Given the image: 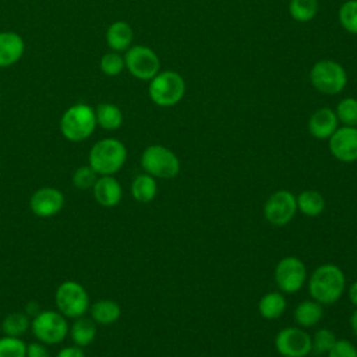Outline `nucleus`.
<instances>
[{"instance_id": "nucleus-9", "label": "nucleus", "mask_w": 357, "mask_h": 357, "mask_svg": "<svg viewBox=\"0 0 357 357\" xmlns=\"http://www.w3.org/2000/svg\"><path fill=\"white\" fill-rule=\"evenodd\" d=\"M124 64L128 73L141 81H151L160 71L159 56L145 45H134L126 50Z\"/></svg>"}, {"instance_id": "nucleus-7", "label": "nucleus", "mask_w": 357, "mask_h": 357, "mask_svg": "<svg viewBox=\"0 0 357 357\" xmlns=\"http://www.w3.org/2000/svg\"><path fill=\"white\" fill-rule=\"evenodd\" d=\"M54 301L59 312L66 318H79L89 310V294L75 280H66L56 289Z\"/></svg>"}, {"instance_id": "nucleus-4", "label": "nucleus", "mask_w": 357, "mask_h": 357, "mask_svg": "<svg viewBox=\"0 0 357 357\" xmlns=\"http://www.w3.org/2000/svg\"><path fill=\"white\" fill-rule=\"evenodd\" d=\"M185 93V81L177 71H159L148 86L151 100L160 107H172L181 102Z\"/></svg>"}, {"instance_id": "nucleus-26", "label": "nucleus", "mask_w": 357, "mask_h": 357, "mask_svg": "<svg viewBox=\"0 0 357 357\" xmlns=\"http://www.w3.org/2000/svg\"><path fill=\"white\" fill-rule=\"evenodd\" d=\"M290 17L297 22H308L318 13V0H290Z\"/></svg>"}, {"instance_id": "nucleus-35", "label": "nucleus", "mask_w": 357, "mask_h": 357, "mask_svg": "<svg viewBox=\"0 0 357 357\" xmlns=\"http://www.w3.org/2000/svg\"><path fill=\"white\" fill-rule=\"evenodd\" d=\"M26 357H50L46 344L42 342H35L26 344Z\"/></svg>"}, {"instance_id": "nucleus-12", "label": "nucleus", "mask_w": 357, "mask_h": 357, "mask_svg": "<svg viewBox=\"0 0 357 357\" xmlns=\"http://www.w3.org/2000/svg\"><path fill=\"white\" fill-rule=\"evenodd\" d=\"M275 349L282 357H305L311 354V335L300 326H287L275 336Z\"/></svg>"}, {"instance_id": "nucleus-30", "label": "nucleus", "mask_w": 357, "mask_h": 357, "mask_svg": "<svg viewBox=\"0 0 357 357\" xmlns=\"http://www.w3.org/2000/svg\"><path fill=\"white\" fill-rule=\"evenodd\" d=\"M337 120L343 126L357 127V99L356 98H344L342 99L335 109Z\"/></svg>"}, {"instance_id": "nucleus-18", "label": "nucleus", "mask_w": 357, "mask_h": 357, "mask_svg": "<svg viewBox=\"0 0 357 357\" xmlns=\"http://www.w3.org/2000/svg\"><path fill=\"white\" fill-rule=\"evenodd\" d=\"M106 43L113 52H126L132 45L134 31L126 21H114L106 29Z\"/></svg>"}, {"instance_id": "nucleus-6", "label": "nucleus", "mask_w": 357, "mask_h": 357, "mask_svg": "<svg viewBox=\"0 0 357 357\" xmlns=\"http://www.w3.org/2000/svg\"><path fill=\"white\" fill-rule=\"evenodd\" d=\"M312 86L325 95L340 93L347 84V73L335 60H319L310 70Z\"/></svg>"}, {"instance_id": "nucleus-14", "label": "nucleus", "mask_w": 357, "mask_h": 357, "mask_svg": "<svg viewBox=\"0 0 357 357\" xmlns=\"http://www.w3.org/2000/svg\"><path fill=\"white\" fill-rule=\"evenodd\" d=\"M64 206V195L56 187H42L29 198V208L38 218H52Z\"/></svg>"}, {"instance_id": "nucleus-32", "label": "nucleus", "mask_w": 357, "mask_h": 357, "mask_svg": "<svg viewBox=\"0 0 357 357\" xmlns=\"http://www.w3.org/2000/svg\"><path fill=\"white\" fill-rule=\"evenodd\" d=\"M0 357H26V344L15 336L0 337Z\"/></svg>"}, {"instance_id": "nucleus-8", "label": "nucleus", "mask_w": 357, "mask_h": 357, "mask_svg": "<svg viewBox=\"0 0 357 357\" xmlns=\"http://www.w3.org/2000/svg\"><path fill=\"white\" fill-rule=\"evenodd\" d=\"M31 329L33 336L45 344H57L70 332L67 318L54 310H45L33 315Z\"/></svg>"}, {"instance_id": "nucleus-1", "label": "nucleus", "mask_w": 357, "mask_h": 357, "mask_svg": "<svg viewBox=\"0 0 357 357\" xmlns=\"http://www.w3.org/2000/svg\"><path fill=\"white\" fill-rule=\"evenodd\" d=\"M308 293L312 300L322 305L335 304L346 289V276L340 266L322 264L308 278Z\"/></svg>"}, {"instance_id": "nucleus-29", "label": "nucleus", "mask_w": 357, "mask_h": 357, "mask_svg": "<svg viewBox=\"0 0 357 357\" xmlns=\"http://www.w3.org/2000/svg\"><path fill=\"white\" fill-rule=\"evenodd\" d=\"M337 17L344 31L357 35V0H346L340 6Z\"/></svg>"}, {"instance_id": "nucleus-11", "label": "nucleus", "mask_w": 357, "mask_h": 357, "mask_svg": "<svg viewBox=\"0 0 357 357\" xmlns=\"http://www.w3.org/2000/svg\"><path fill=\"white\" fill-rule=\"evenodd\" d=\"M262 211L268 223L272 226H284L297 213L296 195L289 190H278L268 197Z\"/></svg>"}, {"instance_id": "nucleus-5", "label": "nucleus", "mask_w": 357, "mask_h": 357, "mask_svg": "<svg viewBox=\"0 0 357 357\" xmlns=\"http://www.w3.org/2000/svg\"><path fill=\"white\" fill-rule=\"evenodd\" d=\"M139 162L144 172L155 178H173L180 172V159L177 155L159 144L146 146Z\"/></svg>"}, {"instance_id": "nucleus-36", "label": "nucleus", "mask_w": 357, "mask_h": 357, "mask_svg": "<svg viewBox=\"0 0 357 357\" xmlns=\"http://www.w3.org/2000/svg\"><path fill=\"white\" fill-rule=\"evenodd\" d=\"M56 357H86L84 350L78 346H67L64 349H61Z\"/></svg>"}, {"instance_id": "nucleus-21", "label": "nucleus", "mask_w": 357, "mask_h": 357, "mask_svg": "<svg viewBox=\"0 0 357 357\" xmlns=\"http://www.w3.org/2000/svg\"><path fill=\"white\" fill-rule=\"evenodd\" d=\"M158 194L156 178L148 173H141L134 177L131 183V195L141 204H148L155 199Z\"/></svg>"}, {"instance_id": "nucleus-16", "label": "nucleus", "mask_w": 357, "mask_h": 357, "mask_svg": "<svg viewBox=\"0 0 357 357\" xmlns=\"http://www.w3.org/2000/svg\"><path fill=\"white\" fill-rule=\"evenodd\" d=\"M25 52L24 39L13 31H0V68L18 63Z\"/></svg>"}, {"instance_id": "nucleus-13", "label": "nucleus", "mask_w": 357, "mask_h": 357, "mask_svg": "<svg viewBox=\"0 0 357 357\" xmlns=\"http://www.w3.org/2000/svg\"><path fill=\"white\" fill-rule=\"evenodd\" d=\"M332 156L343 163L357 160V127L342 126L328 138Z\"/></svg>"}, {"instance_id": "nucleus-17", "label": "nucleus", "mask_w": 357, "mask_h": 357, "mask_svg": "<svg viewBox=\"0 0 357 357\" xmlns=\"http://www.w3.org/2000/svg\"><path fill=\"white\" fill-rule=\"evenodd\" d=\"M339 120L335 110L321 107L315 110L308 120V131L317 139H328L337 128Z\"/></svg>"}, {"instance_id": "nucleus-20", "label": "nucleus", "mask_w": 357, "mask_h": 357, "mask_svg": "<svg viewBox=\"0 0 357 357\" xmlns=\"http://www.w3.org/2000/svg\"><path fill=\"white\" fill-rule=\"evenodd\" d=\"M96 124L106 131H116L123 124V112L119 106L103 102L95 107Z\"/></svg>"}, {"instance_id": "nucleus-10", "label": "nucleus", "mask_w": 357, "mask_h": 357, "mask_svg": "<svg viewBox=\"0 0 357 357\" xmlns=\"http://www.w3.org/2000/svg\"><path fill=\"white\" fill-rule=\"evenodd\" d=\"M273 278L282 293H297L307 282L305 264L293 255L283 257L275 266Z\"/></svg>"}, {"instance_id": "nucleus-3", "label": "nucleus", "mask_w": 357, "mask_h": 357, "mask_svg": "<svg viewBox=\"0 0 357 357\" xmlns=\"http://www.w3.org/2000/svg\"><path fill=\"white\" fill-rule=\"evenodd\" d=\"M95 109L86 103H75L64 110L60 117L61 135L71 142L89 138L96 128Z\"/></svg>"}, {"instance_id": "nucleus-19", "label": "nucleus", "mask_w": 357, "mask_h": 357, "mask_svg": "<svg viewBox=\"0 0 357 357\" xmlns=\"http://www.w3.org/2000/svg\"><path fill=\"white\" fill-rule=\"evenodd\" d=\"M324 317V308L322 304H319L315 300H303L300 301L294 311H293V318L294 322L300 328H311L315 326Z\"/></svg>"}, {"instance_id": "nucleus-22", "label": "nucleus", "mask_w": 357, "mask_h": 357, "mask_svg": "<svg viewBox=\"0 0 357 357\" xmlns=\"http://www.w3.org/2000/svg\"><path fill=\"white\" fill-rule=\"evenodd\" d=\"M286 298L279 291H269L264 294L258 301V312L264 319L272 321L283 315L286 310Z\"/></svg>"}, {"instance_id": "nucleus-34", "label": "nucleus", "mask_w": 357, "mask_h": 357, "mask_svg": "<svg viewBox=\"0 0 357 357\" xmlns=\"http://www.w3.org/2000/svg\"><path fill=\"white\" fill-rule=\"evenodd\" d=\"M328 357H357V347L347 339H336L332 349L326 353Z\"/></svg>"}, {"instance_id": "nucleus-24", "label": "nucleus", "mask_w": 357, "mask_h": 357, "mask_svg": "<svg viewBox=\"0 0 357 357\" xmlns=\"http://www.w3.org/2000/svg\"><path fill=\"white\" fill-rule=\"evenodd\" d=\"M297 211L307 218H317L325 209V198L319 191L305 190L296 197Z\"/></svg>"}, {"instance_id": "nucleus-39", "label": "nucleus", "mask_w": 357, "mask_h": 357, "mask_svg": "<svg viewBox=\"0 0 357 357\" xmlns=\"http://www.w3.org/2000/svg\"><path fill=\"white\" fill-rule=\"evenodd\" d=\"M0 99H1V88H0Z\"/></svg>"}, {"instance_id": "nucleus-33", "label": "nucleus", "mask_w": 357, "mask_h": 357, "mask_svg": "<svg viewBox=\"0 0 357 357\" xmlns=\"http://www.w3.org/2000/svg\"><path fill=\"white\" fill-rule=\"evenodd\" d=\"M96 180H98V173L89 165L81 166L73 173V184L79 190L92 188Z\"/></svg>"}, {"instance_id": "nucleus-38", "label": "nucleus", "mask_w": 357, "mask_h": 357, "mask_svg": "<svg viewBox=\"0 0 357 357\" xmlns=\"http://www.w3.org/2000/svg\"><path fill=\"white\" fill-rule=\"evenodd\" d=\"M350 326H351L353 333L357 336V308H356V311L350 317Z\"/></svg>"}, {"instance_id": "nucleus-23", "label": "nucleus", "mask_w": 357, "mask_h": 357, "mask_svg": "<svg viewBox=\"0 0 357 357\" xmlns=\"http://www.w3.org/2000/svg\"><path fill=\"white\" fill-rule=\"evenodd\" d=\"M89 311H91V318L100 325L114 324L121 315V308L119 303L110 298L98 300L89 307Z\"/></svg>"}, {"instance_id": "nucleus-37", "label": "nucleus", "mask_w": 357, "mask_h": 357, "mask_svg": "<svg viewBox=\"0 0 357 357\" xmlns=\"http://www.w3.org/2000/svg\"><path fill=\"white\" fill-rule=\"evenodd\" d=\"M347 296H349V301L357 308V280L350 284L347 290Z\"/></svg>"}, {"instance_id": "nucleus-28", "label": "nucleus", "mask_w": 357, "mask_h": 357, "mask_svg": "<svg viewBox=\"0 0 357 357\" xmlns=\"http://www.w3.org/2000/svg\"><path fill=\"white\" fill-rule=\"evenodd\" d=\"M335 342V333L328 328H321L311 336V353L315 356H324L332 349Z\"/></svg>"}, {"instance_id": "nucleus-27", "label": "nucleus", "mask_w": 357, "mask_h": 357, "mask_svg": "<svg viewBox=\"0 0 357 357\" xmlns=\"http://www.w3.org/2000/svg\"><path fill=\"white\" fill-rule=\"evenodd\" d=\"M29 326H31L29 317L28 314H22V312H11L1 322L3 333L7 336H15V337H20L21 335H24L29 329Z\"/></svg>"}, {"instance_id": "nucleus-2", "label": "nucleus", "mask_w": 357, "mask_h": 357, "mask_svg": "<svg viewBox=\"0 0 357 357\" xmlns=\"http://www.w3.org/2000/svg\"><path fill=\"white\" fill-rule=\"evenodd\" d=\"M88 160L98 176H113L124 166L127 148L117 138H103L92 145Z\"/></svg>"}, {"instance_id": "nucleus-25", "label": "nucleus", "mask_w": 357, "mask_h": 357, "mask_svg": "<svg viewBox=\"0 0 357 357\" xmlns=\"http://www.w3.org/2000/svg\"><path fill=\"white\" fill-rule=\"evenodd\" d=\"M70 336L75 346L85 347L91 344L96 337V322L92 318L79 317L75 318L74 324L70 328Z\"/></svg>"}, {"instance_id": "nucleus-31", "label": "nucleus", "mask_w": 357, "mask_h": 357, "mask_svg": "<svg viewBox=\"0 0 357 357\" xmlns=\"http://www.w3.org/2000/svg\"><path fill=\"white\" fill-rule=\"evenodd\" d=\"M99 67H100V71H102L105 75L116 77V75H119V74L126 68L124 56H121L120 53L113 52V50H112V52H107V53H105V54L100 57Z\"/></svg>"}, {"instance_id": "nucleus-15", "label": "nucleus", "mask_w": 357, "mask_h": 357, "mask_svg": "<svg viewBox=\"0 0 357 357\" xmlns=\"http://www.w3.org/2000/svg\"><path fill=\"white\" fill-rule=\"evenodd\" d=\"M92 191L96 202L105 208L117 206L123 198V187L113 176H99Z\"/></svg>"}]
</instances>
